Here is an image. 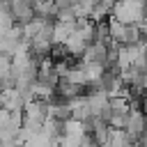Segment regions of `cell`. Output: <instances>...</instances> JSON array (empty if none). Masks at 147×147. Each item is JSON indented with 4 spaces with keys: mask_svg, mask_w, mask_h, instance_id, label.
<instances>
[{
    "mask_svg": "<svg viewBox=\"0 0 147 147\" xmlns=\"http://www.w3.org/2000/svg\"><path fill=\"white\" fill-rule=\"evenodd\" d=\"M108 16H113L119 23H136V21L145 18V2H140V0H115Z\"/></svg>",
    "mask_w": 147,
    "mask_h": 147,
    "instance_id": "6da1fadb",
    "label": "cell"
},
{
    "mask_svg": "<svg viewBox=\"0 0 147 147\" xmlns=\"http://www.w3.org/2000/svg\"><path fill=\"white\" fill-rule=\"evenodd\" d=\"M126 115H129V110H113V115L108 117V126L110 129H124Z\"/></svg>",
    "mask_w": 147,
    "mask_h": 147,
    "instance_id": "8992f818",
    "label": "cell"
},
{
    "mask_svg": "<svg viewBox=\"0 0 147 147\" xmlns=\"http://www.w3.org/2000/svg\"><path fill=\"white\" fill-rule=\"evenodd\" d=\"M11 74V55L9 53H0V83Z\"/></svg>",
    "mask_w": 147,
    "mask_h": 147,
    "instance_id": "52a82bcc",
    "label": "cell"
},
{
    "mask_svg": "<svg viewBox=\"0 0 147 147\" xmlns=\"http://www.w3.org/2000/svg\"><path fill=\"white\" fill-rule=\"evenodd\" d=\"M108 145L110 147H133V138L124 129H110L108 126Z\"/></svg>",
    "mask_w": 147,
    "mask_h": 147,
    "instance_id": "277c9868",
    "label": "cell"
},
{
    "mask_svg": "<svg viewBox=\"0 0 147 147\" xmlns=\"http://www.w3.org/2000/svg\"><path fill=\"white\" fill-rule=\"evenodd\" d=\"M80 67H83V71H85L87 85H90V83H96V80L101 78L103 69H106V64H101V62H80Z\"/></svg>",
    "mask_w": 147,
    "mask_h": 147,
    "instance_id": "5b68a950",
    "label": "cell"
},
{
    "mask_svg": "<svg viewBox=\"0 0 147 147\" xmlns=\"http://www.w3.org/2000/svg\"><path fill=\"white\" fill-rule=\"evenodd\" d=\"M124 131H126L133 140L140 138V136H145V115H142V110H129Z\"/></svg>",
    "mask_w": 147,
    "mask_h": 147,
    "instance_id": "3957f363",
    "label": "cell"
},
{
    "mask_svg": "<svg viewBox=\"0 0 147 147\" xmlns=\"http://www.w3.org/2000/svg\"><path fill=\"white\" fill-rule=\"evenodd\" d=\"M0 92H2V87H0Z\"/></svg>",
    "mask_w": 147,
    "mask_h": 147,
    "instance_id": "ba28073f",
    "label": "cell"
},
{
    "mask_svg": "<svg viewBox=\"0 0 147 147\" xmlns=\"http://www.w3.org/2000/svg\"><path fill=\"white\" fill-rule=\"evenodd\" d=\"M7 2V11L11 16L14 23H25L34 16V9H32V0H5Z\"/></svg>",
    "mask_w": 147,
    "mask_h": 147,
    "instance_id": "7a4b0ae2",
    "label": "cell"
}]
</instances>
